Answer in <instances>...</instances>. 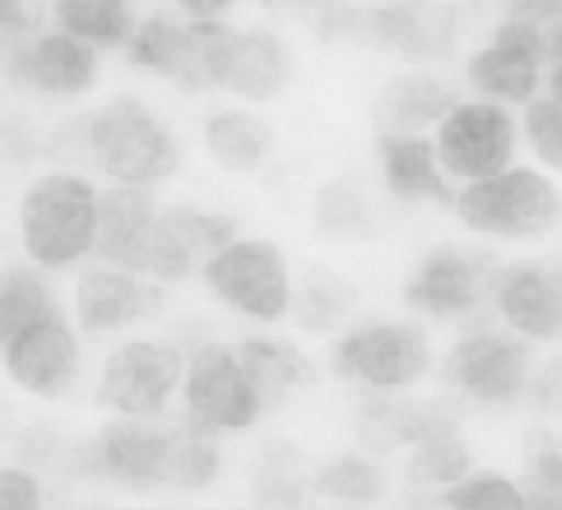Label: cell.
<instances>
[{
    "label": "cell",
    "mask_w": 562,
    "mask_h": 510,
    "mask_svg": "<svg viewBox=\"0 0 562 510\" xmlns=\"http://www.w3.org/2000/svg\"><path fill=\"white\" fill-rule=\"evenodd\" d=\"M211 429L200 420L178 429L116 422L103 429L97 442V466L132 486H204L220 468Z\"/></svg>",
    "instance_id": "6da1fadb"
},
{
    "label": "cell",
    "mask_w": 562,
    "mask_h": 510,
    "mask_svg": "<svg viewBox=\"0 0 562 510\" xmlns=\"http://www.w3.org/2000/svg\"><path fill=\"white\" fill-rule=\"evenodd\" d=\"M189 22L209 90L217 88L250 103H266L285 92L294 57L283 35L268 26H231L226 20Z\"/></svg>",
    "instance_id": "7a4b0ae2"
},
{
    "label": "cell",
    "mask_w": 562,
    "mask_h": 510,
    "mask_svg": "<svg viewBox=\"0 0 562 510\" xmlns=\"http://www.w3.org/2000/svg\"><path fill=\"white\" fill-rule=\"evenodd\" d=\"M465 9L459 0H356L349 42L402 59L404 64H439L457 51Z\"/></svg>",
    "instance_id": "3957f363"
},
{
    "label": "cell",
    "mask_w": 562,
    "mask_h": 510,
    "mask_svg": "<svg viewBox=\"0 0 562 510\" xmlns=\"http://www.w3.org/2000/svg\"><path fill=\"white\" fill-rule=\"evenodd\" d=\"M83 138L99 167L125 182L167 176L180 163L173 132L132 95L114 97L90 112Z\"/></svg>",
    "instance_id": "277c9868"
},
{
    "label": "cell",
    "mask_w": 562,
    "mask_h": 510,
    "mask_svg": "<svg viewBox=\"0 0 562 510\" xmlns=\"http://www.w3.org/2000/svg\"><path fill=\"white\" fill-rule=\"evenodd\" d=\"M457 211L479 233L536 237L560 220L562 198L547 176L516 167L474 180L461 191Z\"/></svg>",
    "instance_id": "5b68a950"
},
{
    "label": "cell",
    "mask_w": 562,
    "mask_h": 510,
    "mask_svg": "<svg viewBox=\"0 0 562 510\" xmlns=\"http://www.w3.org/2000/svg\"><path fill=\"white\" fill-rule=\"evenodd\" d=\"M97 231L92 187L70 174H50L31 185L22 202L26 251L55 266L79 257Z\"/></svg>",
    "instance_id": "8992f818"
},
{
    "label": "cell",
    "mask_w": 562,
    "mask_h": 510,
    "mask_svg": "<svg viewBox=\"0 0 562 510\" xmlns=\"http://www.w3.org/2000/svg\"><path fill=\"white\" fill-rule=\"evenodd\" d=\"M518 138L509 106L490 99H457L435 125L439 165L457 178L479 180L507 169Z\"/></svg>",
    "instance_id": "52a82bcc"
},
{
    "label": "cell",
    "mask_w": 562,
    "mask_h": 510,
    "mask_svg": "<svg viewBox=\"0 0 562 510\" xmlns=\"http://www.w3.org/2000/svg\"><path fill=\"white\" fill-rule=\"evenodd\" d=\"M544 68L547 55L540 29L501 13L490 37L465 57L463 77L481 99L525 106L538 97Z\"/></svg>",
    "instance_id": "ba28073f"
},
{
    "label": "cell",
    "mask_w": 562,
    "mask_h": 510,
    "mask_svg": "<svg viewBox=\"0 0 562 510\" xmlns=\"http://www.w3.org/2000/svg\"><path fill=\"white\" fill-rule=\"evenodd\" d=\"M0 48L7 79L37 95L75 97L97 81L94 46L61 29L0 40Z\"/></svg>",
    "instance_id": "9c48e42d"
},
{
    "label": "cell",
    "mask_w": 562,
    "mask_h": 510,
    "mask_svg": "<svg viewBox=\"0 0 562 510\" xmlns=\"http://www.w3.org/2000/svg\"><path fill=\"white\" fill-rule=\"evenodd\" d=\"M215 295L239 312L272 321L290 301V284L281 253L263 240L231 242L204 266Z\"/></svg>",
    "instance_id": "30bf717a"
},
{
    "label": "cell",
    "mask_w": 562,
    "mask_h": 510,
    "mask_svg": "<svg viewBox=\"0 0 562 510\" xmlns=\"http://www.w3.org/2000/svg\"><path fill=\"white\" fill-rule=\"evenodd\" d=\"M430 363L428 339L413 323H375L340 339L331 367L351 380L395 389L417 380Z\"/></svg>",
    "instance_id": "8fae6325"
},
{
    "label": "cell",
    "mask_w": 562,
    "mask_h": 510,
    "mask_svg": "<svg viewBox=\"0 0 562 510\" xmlns=\"http://www.w3.org/2000/svg\"><path fill=\"white\" fill-rule=\"evenodd\" d=\"M443 372L461 396L479 404L505 407L527 389L529 350L505 332H472L452 347Z\"/></svg>",
    "instance_id": "7c38bea8"
},
{
    "label": "cell",
    "mask_w": 562,
    "mask_h": 510,
    "mask_svg": "<svg viewBox=\"0 0 562 510\" xmlns=\"http://www.w3.org/2000/svg\"><path fill=\"white\" fill-rule=\"evenodd\" d=\"M496 268L483 253L441 246L428 253L404 286L406 303L435 319L463 317L492 295Z\"/></svg>",
    "instance_id": "4fadbf2b"
},
{
    "label": "cell",
    "mask_w": 562,
    "mask_h": 510,
    "mask_svg": "<svg viewBox=\"0 0 562 510\" xmlns=\"http://www.w3.org/2000/svg\"><path fill=\"white\" fill-rule=\"evenodd\" d=\"M187 398L198 420L217 429H244L263 409L244 365L222 345H206L195 354Z\"/></svg>",
    "instance_id": "5bb4252c"
},
{
    "label": "cell",
    "mask_w": 562,
    "mask_h": 510,
    "mask_svg": "<svg viewBox=\"0 0 562 510\" xmlns=\"http://www.w3.org/2000/svg\"><path fill=\"white\" fill-rule=\"evenodd\" d=\"M492 295L514 330L540 341L562 339V266L558 262H516L496 273Z\"/></svg>",
    "instance_id": "9a60e30c"
},
{
    "label": "cell",
    "mask_w": 562,
    "mask_h": 510,
    "mask_svg": "<svg viewBox=\"0 0 562 510\" xmlns=\"http://www.w3.org/2000/svg\"><path fill=\"white\" fill-rule=\"evenodd\" d=\"M180 358L154 343H130L116 350L105 367L99 400L125 413H154L178 382Z\"/></svg>",
    "instance_id": "2e32d148"
},
{
    "label": "cell",
    "mask_w": 562,
    "mask_h": 510,
    "mask_svg": "<svg viewBox=\"0 0 562 510\" xmlns=\"http://www.w3.org/2000/svg\"><path fill=\"white\" fill-rule=\"evenodd\" d=\"M125 46L134 66L154 73L173 88L182 92L209 90L200 66L198 37L189 20L154 11L134 26Z\"/></svg>",
    "instance_id": "e0dca14e"
},
{
    "label": "cell",
    "mask_w": 562,
    "mask_h": 510,
    "mask_svg": "<svg viewBox=\"0 0 562 510\" xmlns=\"http://www.w3.org/2000/svg\"><path fill=\"white\" fill-rule=\"evenodd\" d=\"M235 226L226 215H206L184 207L154 220L147 268L165 279L187 277L202 257H213L231 244Z\"/></svg>",
    "instance_id": "ac0fdd59"
},
{
    "label": "cell",
    "mask_w": 562,
    "mask_h": 510,
    "mask_svg": "<svg viewBox=\"0 0 562 510\" xmlns=\"http://www.w3.org/2000/svg\"><path fill=\"white\" fill-rule=\"evenodd\" d=\"M391 75L375 99V121L380 132H424L459 99L457 88L437 75L428 64Z\"/></svg>",
    "instance_id": "d6986e66"
},
{
    "label": "cell",
    "mask_w": 562,
    "mask_h": 510,
    "mask_svg": "<svg viewBox=\"0 0 562 510\" xmlns=\"http://www.w3.org/2000/svg\"><path fill=\"white\" fill-rule=\"evenodd\" d=\"M77 347L59 319H46L22 330L7 345L11 376L33 393H59L75 369Z\"/></svg>",
    "instance_id": "ffe728a7"
},
{
    "label": "cell",
    "mask_w": 562,
    "mask_h": 510,
    "mask_svg": "<svg viewBox=\"0 0 562 510\" xmlns=\"http://www.w3.org/2000/svg\"><path fill=\"white\" fill-rule=\"evenodd\" d=\"M389 191L404 202H452L437 167L432 141L424 132H380L375 138Z\"/></svg>",
    "instance_id": "44dd1931"
},
{
    "label": "cell",
    "mask_w": 562,
    "mask_h": 510,
    "mask_svg": "<svg viewBox=\"0 0 562 510\" xmlns=\"http://www.w3.org/2000/svg\"><path fill=\"white\" fill-rule=\"evenodd\" d=\"M99 255L134 270H147L154 226L151 200L140 189H110L97 207Z\"/></svg>",
    "instance_id": "7402d4cb"
},
{
    "label": "cell",
    "mask_w": 562,
    "mask_h": 510,
    "mask_svg": "<svg viewBox=\"0 0 562 510\" xmlns=\"http://www.w3.org/2000/svg\"><path fill=\"white\" fill-rule=\"evenodd\" d=\"M202 141L215 165L228 171L259 167L272 149V127L248 110H224L204 121Z\"/></svg>",
    "instance_id": "603a6c76"
},
{
    "label": "cell",
    "mask_w": 562,
    "mask_h": 510,
    "mask_svg": "<svg viewBox=\"0 0 562 510\" xmlns=\"http://www.w3.org/2000/svg\"><path fill=\"white\" fill-rule=\"evenodd\" d=\"M241 365L257 387L263 407L283 400L290 389L305 387L316 378L310 358L283 341H246L241 347Z\"/></svg>",
    "instance_id": "cb8c5ba5"
},
{
    "label": "cell",
    "mask_w": 562,
    "mask_h": 510,
    "mask_svg": "<svg viewBox=\"0 0 562 510\" xmlns=\"http://www.w3.org/2000/svg\"><path fill=\"white\" fill-rule=\"evenodd\" d=\"M147 295L123 273H90L77 288L79 319L88 330L125 325L143 314Z\"/></svg>",
    "instance_id": "d4e9b609"
},
{
    "label": "cell",
    "mask_w": 562,
    "mask_h": 510,
    "mask_svg": "<svg viewBox=\"0 0 562 510\" xmlns=\"http://www.w3.org/2000/svg\"><path fill=\"white\" fill-rule=\"evenodd\" d=\"M61 31L94 48L125 46L134 31L132 0H50Z\"/></svg>",
    "instance_id": "484cf974"
},
{
    "label": "cell",
    "mask_w": 562,
    "mask_h": 510,
    "mask_svg": "<svg viewBox=\"0 0 562 510\" xmlns=\"http://www.w3.org/2000/svg\"><path fill=\"white\" fill-rule=\"evenodd\" d=\"M443 429H452L450 418L430 404H373L362 420L367 442L380 451L404 442L417 444Z\"/></svg>",
    "instance_id": "4316f807"
},
{
    "label": "cell",
    "mask_w": 562,
    "mask_h": 510,
    "mask_svg": "<svg viewBox=\"0 0 562 510\" xmlns=\"http://www.w3.org/2000/svg\"><path fill=\"white\" fill-rule=\"evenodd\" d=\"M57 319L42 281L29 270H13L0 281V345H9L37 321Z\"/></svg>",
    "instance_id": "83f0119b"
},
{
    "label": "cell",
    "mask_w": 562,
    "mask_h": 510,
    "mask_svg": "<svg viewBox=\"0 0 562 510\" xmlns=\"http://www.w3.org/2000/svg\"><path fill=\"white\" fill-rule=\"evenodd\" d=\"M468 470L465 444L457 437L454 426L417 442L408 462V477L415 484H454Z\"/></svg>",
    "instance_id": "f1b7e54d"
},
{
    "label": "cell",
    "mask_w": 562,
    "mask_h": 510,
    "mask_svg": "<svg viewBox=\"0 0 562 510\" xmlns=\"http://www.w3.org/2000/svg\"><path fill=\"white\" fill-rule=\"evenodd\" d=\"M351 303V292L331 275L312 277L299 295L296 317L305 330L325 332L336 328Z\"/></svg>",
    "instance_id": "f546056e"
},
{
    "label": "cell",
    "mask_w": 562,
    "mask_h": 510,
    "mask_svg": "<svg viewBox=\"0 0 562 510\" xmlns=\"http://www.w3.org/2000/svg\"><path fill=\"white\" fill-rule=\"evenodd\" d=\"M382 473L362 457H340L325 466L316 488L338 501H371L382 492Z\"/></svg>",
    "instance_id": "4dcf8cb0"
},
{
    "label": "cell",
    "mask_w": 562,
    "mask_h": 510,
    "mask_svg": "<svg viewBox=\"0 0 562 510\" xmlns=\"http://www.w3.org/2000/svg\"><path fill=\"white\" fill-rule=\"evenodd\" d=\"M316 222L334 237H360L371 231L367 204L349 185H329L316 202Z\"/></svg>",
    "instance_id": "1f68e13d"
},
{
    "label": "cell",
    "mask_w": 562,
    "mask_h": 510,
    "mask_svg": "<svg viewBox=\"0 0 562 510\" xmlns=\"http://www.w3.org/2000/svg\"><path fill=\"white\" fill-rule=\"evenodd\" d=\"M441 499L457 510H520L527 506L520 488L494 475L459 479Z\"/></svg>",
    "instance_id": "d6a6232c"
},
{
    "label": "cell",
    "mask_w": 562,
    "mask_h": 510,
    "mask_svg": "<svg viewBox=\"0 0 562 510\" xmlns=\"http://www.w3.org/2000/svg\"><path fill=\"white\" fill-rule=\"evenodd\" d=\"M522 132L533 154L562 171V103L551 97H536L525 103Z\"/></svg>",
    "instance_id": "836d02e7"
},
{
    "label": "cell",
    "mask_w": 562,
    "mask_h": 510,
    "mask_svg": "<svg viewBox=\"0 0 562 510\" xmlns=\"http://www.w3.org/2000/svg\"><path fill=\"white\" fill-rule=\"evenodd\" d=\"M522 495L538 508H562V446L547 442L531 451Z\"/></svg>",
    "instance_id": "e575fe53"
},
{
    "label": "cell",
    "mask_w": 562,
    "mask_h": 510,
    "mask_svg": "<svg viewBox=\"0 0 562 510\" xmlns=\"http://www.w3.org/2000/svg\"><path fill=\"white\" fill-rule=\"evenodd\" d=\"M299 466L294 459V453L288 446H270L266 453L257 488L261 492L263 501H277V503H294L301 499V481H299Z\"/></svg>",
    "instance_id": "d590c367"
},
{
    "label": "cell",
    "mask_w": 562,
    "mask_h": 510,
    "mask_svg": "<svg viewBox=\"0 0 562 510\" xmlns=\"http://www.w3.org/2000/svg\"><path fill=\"white\" fill-rule=\"evenodd\" d=\"M50 13V0H0V40L31 35Z\"/></svg>",
    "instance_id": "8d00e7d4"
},
{
    "label": "cell",
    "mask_w": 562,
    "mask_h": 510,
    "mask_svg": "<svg viewBox=\"0 0 562 510\" xmlns=\"http://www.w3.org/2000/svg\"><path fill=\"white\" fill-rule=\"evenodd\" d=\"M498 11L514 15L547 33H562V0H498Z\"/></svg>",
    "instance_id": "74e56055"
},
{
    "label": "cell",
    "mask_w": 562,
    "mask_h": 510,
    "mask_svg": "<svg viewBox=\"0 0 562 510\" xmlns=\"http://www.w3.org/2000/svg\"><path fill=\"white\" fill-rule=\"evenodd\" d=\"M35 506V479L15 468H0V510H31Z\"/></svg>",
    "instance_id": "f35d334b"
},
{
    "label": "cell",
    "mask_w": 562,
    "mask_h": 510,
    "mask_svg": "<svg viewBox=\"0 0 562 510\" xmlns=\"http://www.w3.org/2000/svg\"><path fill=\"white\" fill-rule=\"evenodd\" d=\"M263 13L277 20H290L305 29L314 11L321 7L323 0H250Z\"/></svg>",
    "instance_id": "ab89813d"
},
{
    "label": "cell",
    "mask_w": 562,
    "mask_h": 510,
    "mask_svg": "<svg viewBox=\"0 0 562 510\" xmlns=\"http://www.w3.org/2000/svg\"><path fill=\"white\" fill-rule=\"evenodd\" d=\"M533 400L544 411L562 407V363H549L533 382Z\"/></svg>",
    "instance_id": "60d3db41"
},
{
    "label": "cell",
    "mask_w": 562,
    "mask_h": 510,
    "mask_svg": "<svg viewBox=\"0 0 562 510\" xmlns=\"http://www.w3.org/2000/svg\"><path fill=\"white\" fill-rule=\"evenodd\" d=\"M187 20H226L244 0H171Z\"/></svg>",
    "instance_id": "b9f144b4"
},
{
    "label": "cell",
    "mask_w": 562,
    "mask_h": 510,
    "mask_svg": "<svg viewBox=\"0 0 562 510\" xmlns=\"http://www.w3.org/2000/svg\"><path fill=\"white\" fill-rule=\"evenodd\" d=\"M547 97L562 103V59L547 64Z\"/></svg>",
    "instance_id": "7bdbcfd3"
},
{
    "label": "cell",
    "mask_w": 562,
    "mask_h": 510,
    "mask_svg": "<svg viewBox=\"0 0 562 510\" xmlns=\"http://www.w3.org/2000/svg\"><path fill=\"white\" fill-rule=\"evenodd\" d=\"M459 4L465 9V11H472V9H481V7H490V4H498V0H459Z\"/></svg>",
    "instance_id": "ee69618b"
},
{
    "label": "cell",
    "mask_w": 562,
    "mask_h": 510,
    "mask_svg": "<svg viewBox=\"0 0 562 510\" xmlns=\"http://www.w3.org/2000/svg\"><path fill=\"white\" fill-rule=\"evenodd\" d=\"M364 2H406V0H364Z\"/></svg>",
    "instance_id": "f6af8a7d"
}]
</instances>
